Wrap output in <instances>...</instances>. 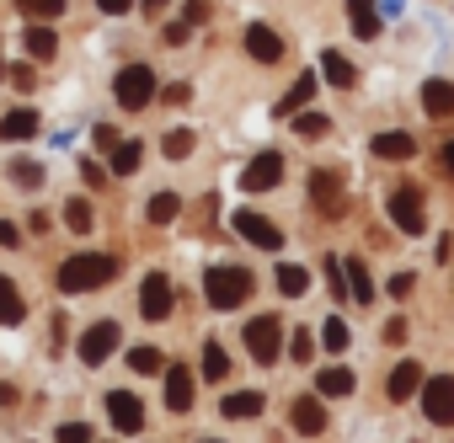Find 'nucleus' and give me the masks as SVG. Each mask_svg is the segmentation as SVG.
<instances>
[{"label":"nucleus","mask_w":454,"mask_h":443,"mask_svg":"<svg viewBox=\"0 0 454 443\" xmlns=\"http://www.w3.org/2000/svg\"><path fill=\"white\" fill-rule=\"evenodd\" d=\"M236 230H241L252 246H262V252H278V246H284V230L273 225V219L252 214V208H241V214H236Z\"/></svg>","instance_id":"nucleus-8"},{"label":"nucleus","mask_w":454,"mask_h":443,"mask_svg":"<svg viewBox=\"0 0 454 443\" xmlns=\"http://www.w3.org/2000/svg\"><path fill=\"white\" fill-rule=\"evenodd\" d=\"M321 75H326V86H337V91H348L353 81H358V70L348 65V54H337V49H326L321 54Z\"/></svg>","instance_id":"nucleus-17"},{"label":"nucleus","mask_w":454,"mask_h":443,"mask_svg":"<svg viewBox=\"0 0 454 443\" xmlns=\"http://www.w3.org/2000/svg\"><path fill=\"white\" fill-rule=\"evenodd\" d=\"M91 139H97V144H102V150H113V144H118V134H113V128H107V123H97V134H91Z\"/></svg>","instance_id":"nucleus-48"},{"label":"nucleus","mask_w":454,"mask_h":443,"mask_svg":"<svg viewBox=\"0 0 454 443\" xmlns=\"http://www.w3.org/2000/svg\"><path fill=\"white\" fill-rule=\"evenodd\" d=\"M247 54L262 59V65H278V59H284V38H278L273 27L257 22V27H247Z\"/></svg>","instance_id":"nucleus-13"},{"label":"nucleus","mask_w":454,"mask_h":443,"mask_svg":"<svg viewBox=\"0 0 454 443\" xmlns=\"http://www.w3.org/2000/svg\"><path fill=\"white\" fill-rule=\"evenodd\" d=\"M289 353H294L300 363H310V353H316V337H310V331H294V347H289Z\"/></svg>","instance_id":"nucleus-41"},{"label":"nucleus","mask_w":454,"mask_h":443,"mask_svg":"<svg viewBox=\"0 0 454 443\" xmlns=\"http://www.w3.org/2000/svg\"><path fill=\"white\" fill-rule=\"evenodd\" d=\"M422 107H427V118H454V86L449 81H427L422 86Z\"/></svg>","instance_id":"nucleus-19"},{"label":"nucleus","mask_w":454,"mask_h":443,"mask_svg":"<svg viewBox=\"0 0 454 443\" xmlns=\"http://www.w3.org/2000/svg\"><path fill=\"white\" fill-rule=\"evenodd\" d=\"M113 347H118V321H97V326H86V337H81V363L97 369Z\"/></svg>","instance_id":"nucleus-10"},{"label":"nucleus","mask_w":454,"mask_h":443,"mask_svg":"<svg viewBox=\"0 0 454 443\" xmlns=\"http://www.w3.org/2000/svg\"><path fill=\"white\" fill-rule=\"evenodd\" d=\"M171 6V0H145V12H166Z\"/></svg>","instance_id":"nucleus-51"},{"label":"nucleus","mask_w":454,"mask_h":443,"mask_svg":"<svg viewBox=\"0 0 454 443\" xmlns=\"http://www.w3.org/2000/svg\"><path fill=\"white\" fill-rule=\"evenodd\" d=\"M107 416H113L118 432H139V427H145V400L129 395V390H113V395H107Z\"/></svg>","instance_id":"nucleus-11"},{"label":"nucleus","mask_w":454,"mask_h":443,"mask_svg":"<svg viewBox=\"0 0 454 443\" xmlns=\"http://www.w3.org/2000/svg\"><path fill=\"white\" fill-rule=\"evenodd\" d=\"M203 443H219V438H203Z\"/></svg>","instance_id":"nucleus-52"},{"label":"nucleus","mask_w":454,"mask_h":443,"mask_svg":"<svg viewBox=\"0 0 454 443\" xmlns=\"http://www.w3.org/2000/svg\"><path fill=\"white\" fill-rule=\"evenodd\" d=\"M17 6H22L27 17H38V22H49V17H59V12H65V0H17Z\"/></svg>","instance_id":"nucleus-37"},{"label":"nucleus","mask_w":454,"mask_h":443,"mask_svg":"<svg viewBox=\"0 0 454 443\" xmlns=\"http://www.w3.org/2000/svg\"><path fill=\"white\" fill-rule=\"evenodd\" d=\"M22 321H27V305H22L17 284H12V278H0V326H22Z\"/></svg>","instance_id":"nucleus-22"},{"label":"nucleus","mask_w":454,"mask_h":443,"mask_svg":"<svg viewBox=\"0 0 454 443\" xmlns=\"http://www.w3.org/2000/svg\"><path fill=\"white\" fill-rule=\"evenodd\" d=\"M369 155H380V160H411L417 144H411V134H374Z\"/></svg>","instance_id":"nucleus-18"},{"label":"nucleus","mask_w":454,"mask_h":443,"mask_svg":"<svg viewBox=\"0 0 454 443\" xmlns=\"http://www.w3.org/2000/svg\"><path fill=\"white\" fill-rule=\"evenodd\" d=\"M203 294H208L214 310H236V305L252 299V273H247V268H208Z\"/></svg>","instance_id":"nucleus-2"},{"label":"nucleus","mask_w":454,"mask_h":443,"mask_svg":"<svg viewBox=\"0 0 454 443\" xmlns=\"http://www.w3.org/2000/svg\"><path fill=\"white\" fill-rule=\"evenodd\" d=\"M247 353H252L257 363H273V358L284 353V321H278V315L247 321Z\"/></svg>","instance_id":"nucleus-4"},{"label":"nucleus","mask_w":454,"mask_h":443,"mask_svg":"<svg viewBox=\"0 0 454 443\" xmlns=\"http://www.w3.org/2000/svg\"><path fill=\"white\" fill-rule=\"evenodd\" d=\"M411 289H417V278H411V273H395V278H390V294H395V299H406Z\"/></svg>","instance_id":"nucleus-44"},{"label":"nucleus","mask_w":454,"mask_h":443,"mask_svg":"<svg viewBox=\"0 0 454 443\" xmlns=\"http://www.w3.org/2000/svg\"><path fill=\"white\" fill-rule=\"evenodd\" d=\"M59 443H91V427L86 422H65L59 427Z\"/></svg>","instance_id":"nucleus-38"},{"label":"nucleus","mask_w":454,"mask_h":443,"mask_svg":"<svg viewBox=\"0 0 454 443\" xmlns=\"http://www.w3.org/2000/svg\"><path fill=\"white\" fill-rule=\"evenodd\" d=\"M113 97H118L123 113H139V107L155 97V70H150V65H123L118 81H113Z\"/></svg>","instance_id":"nucleus-3"},{"label":"nucleus","mask_w":454,"mask_h":443,"mask_svg":"<svg viewBox=\"0 0 454 443\" xmlns=\"http://www.w3.org/2000/svg\"><path fill=\"white\" fill-rule=\"evenodd\" d=\"M438 166H443V171H449V176H454V139H449V144H443V150H438Z\"/></svg>","instance_id":"nucleus-50"},{"label":"nucleus","mask_w":454,"mask_h":443,"mask_svg":"<svg viewBox=\"0 0 454 443\" xmlns=\"http://www.w3.org/2000/svg\"><path fill=\"white\" fill-rule=\"evenodd\" d=\"M353 385H358V379H353V369H342V363H332V369L316 374V390H321V395H353Z\"/></svg>","instance_id":"nucleus-25"},{"label":"nucleus","mask_w":454,"mask_h":443,"mask_svg":"<svg viewBox=\"0 0 454 443\" xmlns=\"http://www.w3.org/2000/svg\"><path fill=\"white\" fill-rule=\"evenodd\" d=\"M118 278V262L113 257H91V252H81V257H65L59 262V289L65 294H91V289H107Z\"/></svg>","instance_id":"nucleus-1"},{"label":"nucleus","mask_w":454,"mask_h":443,"mask_svg":"<svg viewBox=\"0 0 454 443\" xmlns=\"http://www.w3.org/2000/svg\"><path fill=\"white\" fill-rule=\"evenodd\" d=\"M348 17H353V33H358V38H380V12H374V0H348Z\"/></svg>","instance_id":"nucleus-26"},{"label":"nucleus","mask_w":454,"mask_h":443,"mask_svg":"<svg viewBox=\"0 0 454 443\" xmlns=\"http://www.w3.org/2000/svg\"><path fill=\"white\" fill-rule=\"evenodd\" d=\"M321 342H326V353H342V347H348V321H342V315H332V321H326V331H321Z\"/></svg>","instance_id":"nucleus-36"},{"label":"nucleus","mask_w":454,"mask_h":443,"mask_svg":"<svg viewBox=\"0 0 454 443\" xmlns=\"http://www.w3.org/2000/svg\"><path fill=\"white\" fill-rule=\"evenodd\" d=\"M17 241H22V230L12 225V219H0V246H17Z\"/></svg>","instance_id":"nucleus-47"},{"label":"nucleus","mask_w":454,"mask_h":443,"mask_svg":"<svg viewBox=\"0 0 454 443\" xmlns=\"http://www.w3.org/2000/svg\"><path fill=\"white\" fill-rule=\"evenodd\" d=\"M224 374H231V353H224L219 342H203V379H224Z\"/></svg>","instance_id":"nucleus-29"},{"label":"nucleus","mask_w":454,"mask_h":443,"mask_svg":"<svg viewBox=\"0 0 454 443\" xmlns=\"http://www.w3.org/2000/svg\"><path fill=\"white\" fill-rule=\"evenodd\" d=\"M65 225H70L75 236H91V203H86V198H70V203H65Z\"/></svg>","instance_id":"nucleus-33"},{"label":"nucleus","mask_w":454,"mask_h":443,"mask_svg":"<svg viewBox=\"0 0 454 443\" xmlns=\"http://www.w3.org/2000/svg\"><path fill=\"white\" fill-rule=\"evenodd\" d=\"M385 342H406V321H390L385 326Z\"/></svg>","instance_id":"nucleus-49"},{"label":"nucleus","mask_w":454,"mask_h":443,"mask_svg":"<svg viewBox=\"0 0 454 443\" xmlns=\"http://www.w3.org/2000/svg\"><path fill=\"white\" fill-rule=\"evenodd\" d=\"M12 86H22V91H33V86H38V75H33L27 65H12Z\"/></svg>","instance_id":"nucleus-43"},{"label":"nucleus","mask_w":454,"mask_h":443,"mask_svg":"<svg viewBox=\"0 0 454 443\" xmlns=\"http://www.w3.org/2000/svg\"><path fill=\"white\" fill-rule=\"evenodd\" d=\"M385 208H390V225L395 230H406V236H422L427 230V214H422V192L417 187H395Z\"/></svg>","instance_id":"nucleus-6"},{"label":"nucleus","mask_w":454,"mask_h":443,"mask_svg":"<svg viewBox=\"0 0 454 443\" xmlns=\"http://www.w3.org/2000/svg\"><path fill=\"white\" fill-rule=\"evenodd\" d=\"M27 54H33V59H54V54H59L54 27H27Z\"/></svg>","instance_id":"nucleus-30"},{"label":"nucleus","mask_w":454,"mask_h":443,"mask_svg":"<svg viewBox=\"0 0 454 443\" xmlns=\"http://www.w3.org/2000/svg\"><path fill=\"white\" fill-rule=\"evenodd\" d=\"M219 411L231 416V422H252V416L262 411V395H257V390H236V395H224V400H219Z\"/></svg>","instance_id":"nucleus-20"},{"label":"nucleus","mask_w":454,"mask_h":443,"mask_svg":"<svg viewBox=\"0 0 454 443\" xmlns=\"http://www.w3.org/2000/svg\"><path fill=\"white\" fill-rule=\"evenodd\" d=\"M176 208H182V198H176V192H155L145 214H150V225H171V219H176Z\"/></svg>","instance_id":"nucleus-31"},{"label":"nucleus","mask_w":454,"mask_h":443,"mask_svg":"<svg viewBox=\"0 0 454 443\" xmlns=\"http://www.w3.org/2000/svg\"><path fill=\"white\" fill-rule=\"evenodd\" d=\"M273 284H278V294H289V299H300V294L310 289V273H305V268H294V262H284Z\"/></svg>","instance_id":"nucleus-28"},{"label":"nucleus","mask_w":454,"mask_h":443,"mask_svg":"<svg viewBox=\"0 0 454 443\" xmlns=\"http://www.w3.org/2000/svg\"><path fill=\"white\" fill-rule=\"evenodd\" d=\"M289 422H294V432L316 438V432L326 427V406H321V395H300V400H294V411H289Z\"/></svg>","instance_id":"nucleus-14"},{"label":"nucleus","mask_w":454,"mask_h":443,"mask_svg":"<svg viewBox=\"0 0 454 443\" xmlns=\"http://www.w3.org/2000/svg\"><path fill=\"white\" fill-rule=\"evenodd\" d=\"M422 416H427L433 427H454V379H449V374L422 379Z\"/></svg>","instance_id":"nucleus-5"},{"label":"nucleus","mask_w":454,"mask_h":443,"mask_svg":"<svg viewBox=\"0 0 454 443\" xmlns=\"http://www.w3.org/2000/svg\"><path fill=\"white\" fill-rule=\"evenodd\" d=\"M171 305H176L171 278H166V273H150V278L139 284V315H145V321H166V315H171Z\"/></svg>","instance_id":"nucleus-7"},{"label":"nucleus","mask_w":454,"mask_h":443,"mask_svg":"<svg viewBox=\"0 0 454 443\" xmlns=\"http://www.w3.org/2000/svg\"><path fill=\"white\" fill-rule=\"evenodd\" d=\"M129 6H134V0H97V12H102V17H123Z\"/></svg>","instance_id":"nucleus-45"},{"label":"nucleus","mask_w":454,"mask_h":443,"mask_svg":"<svg viewBox=\"0 0 454 443\" xmlns=\"http://www.w3.org/2000/svg\"><path fill=\"white\" fill-rule=\"evenodd\" d=\"M33 134H38V113L33 107H17V113L0 118V139H33Z\"/></svg>","instance_id":"nucleus-21"},{"label":"nucleus","mask_w":454,"mask_h":443,"mask_svg":"<svg viewBox=\"0 0 454 443\" xmlns=\"http://www.w3.org/2000/svg\"><path fill=\"white\" fill-rule=\"evenodd\" d=\"M160 38H166V43H171V49H176V43H187V38H192V27H187V22H171V27H166V33H160Z\"/></svg>","instance_id":"nucleus-42"},{"label":"nucleus","mask_w":454,"mask_h":443,"mask_svg":"<svg viewBox=\"0 0 454 443\" xmlns=\"http://www.w3.org/2000/svg\"><path fill=\"white\" fill-rule=\"evenodd\" d=\"M139 155H145V144H139V139H118V144H113V166H107V171H113V176H134V171H139Z\"/></svg>","instance_id":"nucleus-23"},{"label":"nucleus","mask_w":454,"mask_h":443,"mask_svg":"<svg viewBox=\"0 0 454 443\" xmlns=\"http://www.w3.org/2000/svg\"><path fill=\"white\" fill-rule=\"evenodd\" d=\"M385 390H390V400H411V395L422 390V363H417V358H401V363L390 369Z\"/></svg>","instance_id":"nucleus-12"},{"label":"nucleus","mask_w":454,"mask_h":443,"mask_svg":"<svg viewBox=\"0 0 454 443\" xmlns=\"http://www.w3.org/2000/svg\"><path fill=\"white\" fill-rule=\"evenodd\" d=\"M192 144H198V139H192V128H171V134L160 139V150H166L171 160H182V155H192Z\"/></svg>","instance_id":"nucleus-34"},{"label":"nucleus","mask_w":454,"mask_h":443,"mask_svg":"<svg viewBox=\"0 0 454 443\" xmlns=\"http://www.w3.org/2000/svg\"><path fill=\"white\" fill-rule=\"evenodd\" d=\"M310 97H316V75H310V70H305V75H300V81H294V86H289V91H284V102H278V113H284V118H289V113H300V107H305V102H310Z\"/></svg>","instance_id":"nucleus-27"},{"label":"nucleus","mask_w":454,"mask_h":443,"mask_svg":"<svg viewBox=\"0 0 454 443\" xmlns=\"http://www.w3.org/2000/svg\"><path fill=\"white\" fill-rule=\"evenodd\" d=\"M12 182L17 187H38L43 182V166L38 160H12Z\"/></svg>","instance_id":"nucleus-35"},{"label":"nucleus","mask_w":454,"mask_h":443,"mask_svg":"<svg viewBox=\"0 0 454 443\" xmlns=\"http://www.w3.org/2000/svg\"><path fill=\"white\" fill-rule=\"evenodd\" d=\"M342 284L353 289V299H358V305H369V299H374V284H369V268H364L358 257H348V262H342Z\"/></svg>","instance_id":"nucleus-24"},{"label":"nucleus","mask_w":454,"mask_h":443,"mask_svg":"<svg viewBox=\"0 0 454 443\" xmlns=\"http://www.w3.org/2000/svg\"><path fill=\"white\" fill-rule=\"evenodd\" d=\"M81 176H86V182H91V187H102V182H107V171H102V166H97V160H81Z\"/></svg>","instance_id":"nucleus-46"},{"label":"nucleus","mask_w":454,"mask_h":443,"mask_svg":"<svg viewBox=\"0 0 454 443\" xmlns=\"http://www.w3.org/2000/svg\"><path fill=\"white\" fill-rule=\"evenodd\" d=\"M129 369L134 374H160L166 358H160V347H129Z\"/></svg>","instance_id":"nucleus-32"},{"label":"nucleus","mask_w":454,"mask_h":443,"mask_svg":"<svg viewBox=\"0 0 454 443\" xmlns=\"http://www.w3.org/2000/svg\"><path fill=\"white\" fill-rule=\"evenodd\" d=\"M278 176H284V155H278V150H262V155L241 171V187H247V192H268V187H278Z\"/></svg>","instance_id":"nucleus-9"},{"label":"nucleus","mask_w":454,"mask_h":443,"mask_svg":"<svg viewBox=\"0 0 454 443\" xmlns=\"http://www.w3.org/2000/svg\"><path fill=\"white\" fill-rule=\"evenodd\" d=\"M310 192H316V208L321 214H337L342 208V176L337 171H316L310 176Z\"/></svg>","instance_id":"nucleus-15"},{"label":"nucleus","mask_w":454,"mask_h":443,"mask_svg":"<svg viewBox=\"0 0 454 443\" xmlns=\"http://www.w3.org/2000/svg\"><path fill=\"white\" fill-rule=\"evenodd\" d=\"M182 22H187V27L208 22V0H187V6H182Z\"/></svg>","instance_id":"nucleus-39"},{"label":"nucleus","mask_w":454,"mask_h":443,"mask_svg":"<svg viewBox=\"0 0 454 443\" xmlns=\"http://www.w3.org/2000/svg\"><path fill=\"white\" fill-rule=\"evenodd\" d=\"M294 128L316 139V134H326V118H321V113H305V118H294Z\"/></svg>","instance_id":"nucleus-40"},{"label":"nucleus","mask_w":454,"mask_h":443,"mask_svg":"<svg viewBox=\"0 0 454 443\" xmlns=\"http://www.w3.org/2000/svg\"><path fill=\"white\" fill-rule=\"evenodd\" d=\"M166 374V406L171 411H192V374L176 363V369H160Z\"/></svg>","instance_id":"nucleus-16"}]
</instances>
